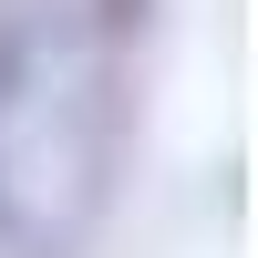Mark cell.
<instances>
[{
  "label": "cell",
  "mask_w": 258,
  "mask_h": 258,
  "mask_svg": "<svg viewBox=\"0 0 258 258\" xmlns=\"http://www.w3.org/2000/svg\"><path fill=\"white\" fill-rule=\"evenodd\" d=\"M124 186V62L83 11L0 21V248L83 258Z\"/></svg>",
  "instance_id": "6da1fadb"
}]
</instances>
